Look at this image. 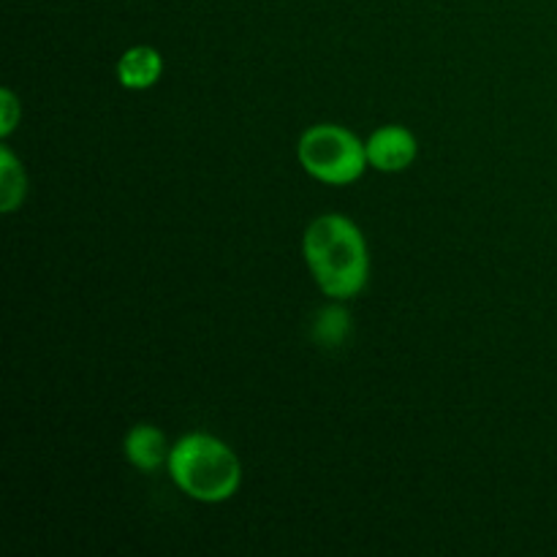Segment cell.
<instances>
[{"mask_svg":"<svg viewBox=\"0 0 557 557\" xmlns=\"http://www.w3.org/2000/svg\"><path fill=\"white\" fill-rule=\"evenodd\" d=\"M169 446L166 438L158 428H150V424H139V428L131 430L125 435V457L134 462L139 471H156L163 462H169Z\"/></svg>","mask_w":557,"mask_h":557,"instance_id":"5","label":"cell"},{"mask_svg":"<svg viewBox=\"0 0 557 557\" xmlns=\"http://www.w3.org/2000/svg\"><path fill=\"white\" fill-rule=\"evenodd\" d=\"M163 60L158 54V49L152 47H134L120 58L117 63V76L120 85L131 87V90H145L152 87L161 79Z\"/></svg>","mask_w":557,"mask_h":557,"instance_id":"6","label":"cell"},{"mask_svg":"<svg viewBox=\"0 0 557 557\" xmlns=\"http://www.w3.org/2000/svg\"><path fill=\"white\" fill-rule=\"evenodd\" d=\"M169 473L190 498L218 504L237 493L243 468L237 455L212 435H185L169 455Z\"/></svg>","mask_w":557,"mask_h":557,"instance_id":"2","label":"cell"},{"mask_svg":"<svg viewBox=\"0 0 557 557\" xmlns=\"http://www.w3.org/2000/svg\"><path fill=\"white\" fill-rule=\"evenodd\" d=\"M16 117H20V103H16L14 92L3 90V125H0V134L9 136L14 131Z\"/></svg>","mask_w":557,"mask_h":557,"instance_id":"9","label":"cell"},{"mask_svg":"<svg viewBox=\"0 0 557 557\" xmlns=\"http://www.w3.org/2000/svg\"><path fill=\"white\" fill-rule=\"evenodd\" d=\"M299 163L321 183L348 185L362 177L368 150L341 125H313L299 139Z\"/></svg>","mask_w":557,"mask_h":557,"instance_id":"3","label":"cell"},{"mask_svg":"<svg viewBox=\"0 0 557 557\" xmlns=\"http://www.w3.org/2000/svg\"><path fill=\"white\" fill-rule=\"evenodd\" d=\"M0 183H3V210L14 212L25 196V174L16 166L14 156L9 150L0 152Z\"/></svg>","mask_w":557,"mask_h":557,"instance_id":"8","label":"cell"},{"mask_svg":"<svg viewBox=\"0 0 557 557\" xmlns=\"http://www.w3.org/2000/svg\"><path fill=\"white\" fill-rule=\"evenodd\" d=\"M351 330V321L343 308H326L321 310L319 319L313 324V337L326 348H335L346 341V332Z\"/></svg>","mask_w":557,"mask_h":557,"instance_id":"7","label":"cell"},{"mask_svg":"<svg viewBox=\"0 0 557 557\" xmlns=\"http://www.w3.org/2000/svg\"><path fill=\"white\" fill-rule=\"evenodd\" d=\"M364 150H368V163L379 172H400L417 158V139L403 125H386L370 136Z\"/></svg>","mask_w":557,"mask_h":557,"instance_id":"4","label":"cell"},{"mask_svg":"<svg viewBox=\"0 0 557 557\" xmlns=\"http://www.w3.org/2000/svg\"><path fill=\"white\" fill-rule=\"evenodd\" d=\"M305 259L326 297H357L368 283V245L357 223L343 215H321L308 228Z\"/></svg>","mask_w":557,"mask_h":557,"instance_id":"1","label":"cell"}]
</instances>
